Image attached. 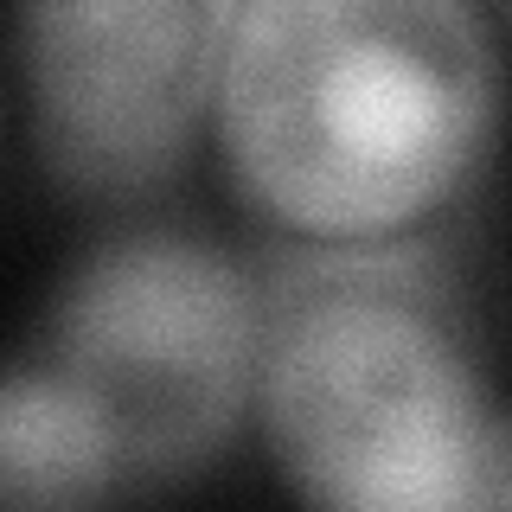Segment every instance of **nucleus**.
Instances as JSON below:
<instances>
[{"label": "nucleus", "mask_w": 512, "mask_h": 512, "mask_svg": "<svg viewBox=\"0 0 512 512\" xmlns=\"http://www.w3.org/2000/svg\"><path fill=\"white\" fill-rule=\"evenodd\" d=\"M212 109L263 218L372 244L474 180L500 128V52L474 0H237Z\"/></svg>", "instance_id": "1"}, {"label": "nucleus", "mask_w": 512, "mask_h": 512, "mask_svg": "<svg viewBox=\"0 0 512 512\" xmlns=\"http://www.w3.org/2000/svg\"><path fill=\"white\" fill-rule=\"evenodd\" d=\"M256 410L282 480L314 506L448 512L493 500L500 423L410 269L333 263L282 282Z\"/></svg>", "instance_id": "2"}, {"label": "nucleus", "mask_w": 512, "mask_h": 512, "mask_svg": "<svg viewBox=\"0 0 512 512\" xmlns=\"http://www.w3.org/2000/svg\"><path fill=\"white\" fill-rule=\"evenodd\" d=\"M269 314L224 250L180 231L109 237L45 314V352L103 416L122 487H160L237 436L263 384Z\"/></svg>", "instance_id": "3"}, {"label": "nucleus", "mask_w": 512, "mask_h": 512, "mask_svg": "<svg viewBox=\"0 0 512 512\" xmlns=\"http://www.w3.org/2000/svg\"><path fill=\"white\" fill-rule=\"evenodd\" d=\"M212 0H20V77L52 180L135 199L186 160L218 103Z\"/></svg>", "instance_id": "4"}, {"label": "nucleus", "mask_w": 512, "mask_h": 512, "mask_svg": "<svg viewBox=\"0 0 512 512\" xmlns=\"http://www.w3.org/2000/svg\"><path fill=\"white\" fill-rule=\"evenodd\" d=\"M122 493V461L103 416L71 378L32 352L0 391V500L7 506H90Z\"/></svg>", "instance_id": "5"}, {"label": "nucleus", "mask_w": 512, "mask_h": 512, "mask_svg": "<svg viewBox=\"0 0 512 512\" xmlns=\"http://www.w3.org/2000/svg\"><path fill=\"white\" fill-rule=\"evenodd\" d=\"M487 506H512V429H500V442H493V500Z\"/></svg>", "instance_id": "6"}]
</instances>
